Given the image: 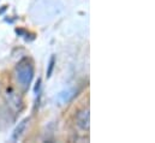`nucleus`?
I'll return each mask as SVG.
<instances>
[{"label":"nucleus","instance_id":"1","mask_svg":"<svg viewBox=\"0 0 155 143\" xmlns=\"http://www.w3.org/2000/svg\"><path fill=\"white\" fill-rule=\"evenodd\" d=\"M34 77V66L29 59H23L18 63L16 68V78L18 84L23 90H27L30 87V83Z\"/></svg>","mask_w":155,"mask_h":143},{"label":"nucleus","instance_id":"2","mask_svg":"<svg viewBox=\"0 0 155 143\" xmlns=\"http://www.w3.org/2000/svg\"><path fill=\"white\" fill-rule=\"evenodd\" d=\"M77 125L82 130H88L89 129V109H82L77 113L76 117Z\"/></svg>","mask_w":155,"mask_h":143},{"label":"nucleus","instance_id":"3","mask_svg":"<svg viewBox=\"0 0 155 143\" xmlns=\"http://www.w3.org/2000/svg\"><path fill=\"white\" fill-rule=\"evenodd\" d=\"M28 123H29V118H25V119H23V120L18 124V126L15 129L13 135H12V138H13V140H18V138L23 135V132L25 131V128H27Z\"/></svg>","mask_w":155,"mask_h":143},{"label":"nucleus","instance_id":"4","mask_svg":"<svg viewBox=\"0 0 155 143\" xmlns=\"http://www.w3.org/2000/svg\"><path fill=\"white\" fill-rule=\"evenodd\" d=\"M8 94V104L12 106V107H15V109H21L22 108V99L18 96V95H16L15 93H7Z\"/></svg>","mask_w":155,"mask_h":143},{"label":"nucleus","instance_id":"5","mask_svg":"<svg viewBox=\"0 0 155 143\" xmlns=\"http://www.w3.org/2000/svg\"><path fill=\"white\" fill-rule=\"evenodd\" d=\"M54 60H55V58H54V57H52V58H51V62H49V69H48V72H47V76H48V77L52 75L53 68H54Z\"/></svg>","mask_w":155,"mask_h":143},{"label":"nucleus","instance_id":"6","mask_svg":"<svg viewBox=\"0 0 155 143\" xmlns=\"http://www.w3.org/2000/svg\"><path fill=\"white\" fill-rule=\"evenodd\" d=\"M6 7H7V6H2V8L0 10V15H1V13H2V12H4L5 10H6Z\"/></svg>","mask_w":155,"mask_h":143}]
</instances>
